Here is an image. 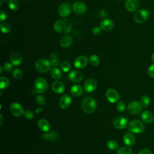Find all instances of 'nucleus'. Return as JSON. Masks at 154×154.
<instances>
[{
	"instance_id": "4",
	"label": "nucleus",
	"mask_w": 154,
	"mask_h": 154,
	"mask_svg": "<svg viewBox=\"0 0 154 154\" xmlns=\"http://www.w3.org/2000/svg\"><path fill=\"white\" fill-rule=\"evenodd\" d=\"M51 63L47 59L42 58L37 61L35 67L37 71L40 73L48 72L51 68Z\"/></svg>"
},
{
	"instance_id": "43",
	"label": "nucleus",
	"mask_w": 154,
	"mask_h": 154,
	"mask_svg": "<svg viewBox=\"0 0 154 154\" xmlns=\"http://www.w3.org/2000/svg\"><path fill=\"white\" fill-rule=\"evenodd\" d=\"M101 32V28L99 26H95L92 29V32L95 35H98Z\"/></svg>"
},
{
	"instance_id": "24",
	"label": "nucleus",
	"mask_w": 154,
	"mask_h": 154,
	"mask_svg": "<svg viewBox=\"0 0 154 154\" xmlns=\"http://www.w3.org/2000/svg\"><path fill=\"white\" fill-rule=\"evenodd\" d=\"M70 93L74 96H79L83 93V89L79 85H73L70 88Z\"/></svg>"
},
{
	"instance_id": "14",
	"label": "nucleus",
	"mask_w": 154,
	"mask_h": 154,
	"mask_svg": "<svg viewBox=\"0 0 154 154\" xmlns=\"http://www.w3.org/2000/svg\"><path fill=\"white\" fill-rule=\"evenodd\" d=\"M73 11L78 14H84L87 10L85 4L82 1H76L73 5Z\"/></svg>"
},
{
	"instance_id": "27",
	"label": "nucleus",
	"mask_w": 154,
	"mask_h": 154,
	"mask_svg": "<svg viewBox=\"0 0 154 154\" xmlns=\"http://www.w3.org/2000/svg\"><path fill=\"white\" fill-rule=\"evenodd\" d=\"M116 154H132V151L128 146H122L117 149Z\"/></svg>"
},
{
	"instance_id": "26",
	"label": "nucleus",
	"mask_w": 154,
	"mask_h": 154,
	"mask_svg": "<svg viewBox=\"0 0 154 154\" xmlns=\"http://www.w3.org/2000/svg\"><path fill=\"white\" fill-rule=\"evenodd\" d=\"M51 75L52 77L55 79H60L62 76L61 70L56 67H54L51 70Z\"/></svg>"
},
{
	"instance_id": "33",
	"label": "nucleus",
	"mask_w": 154,
	"mask_h": 154,
	"mask_svg": "<svg viewBox=\"0 0 154 154\" xmlns=\"http://www.w3.org/2000/svg\"><path fill=\"white\" fill-rule=\"evenodd\" d=\"M8 7L11 10L17 11L19 8V4L17 0H10Z\"/></svg>"
},
{
	"instance_id": "35",
	"label": "nucleus",
	"mask_w": 154,
	"mask_h": 154,
	"mask_svg": "<svg viewBox=\"0 0 154 154\" xmlns=\"http://www.w3.org/2000/svg\"><path fill=\"white\" fill-rule=\"evenodd\" d=\"M61 69L64 72H69L71 69V64L67 61H64L61 63Z\"/></svg>"
},
{
	"instance_id": "21",
	"label": "nucleus",
	"mask_w": 154,
	"mask_h": 154,
	"mask_svg": "<svg viewBox=\"0 0 154 154\" xmlns=\"http://www.w3.org/2000/svg\"><path fill=\"white\" fill-rule=\"evenodd\" d=\"M64 85L61 81H56L52 84V90L57 94H61L64 91Z\"/></svg>"
},
{
	"instance_id": "32",
	"label": "nucleus",
	"mask_w": 154,
	"mask_h": 154,
	"mask_svg": "<svg viewBox=\"0 0 154 154\" xmlns=\"http://www.w3.org/2000/svg\"><path fill=\"white\" fill-rule=\"evenodd\" d=\"M107 147L109 150H114L116 149H117L118 148L119 146V144L118 143L114 140H109L108 143H107Z\"/></svg>"
},
{
	"instance_id": "2",
	"label": "nucleus",
	"mask_w": 154,
	"mask_h": 154,
	"mask_svg": "<svg viewBox=\"0 0 154 154\" xmlns=\"http://www.w3.org/2000/svg\"><path fill=\"white\" fill-rule=\"evenodd\" d=\"M96 102L92 97H85L81 103V109L86 113H92L96 108Z\"/></svg>"
},
{
	"instance_id": "30",
	"label": "nucleus",
	"mask_w": 154,
	"mask_h": 154,
	"mask_svg": "<svg viewBox=\"0 0 154 154\" xmlns=\"http://www.w3.org/2000/svg\"><path fill=\"white\" fill-rule=\"evenodd\" d=\"M57 134L55 132H49V134H43L42 135V138L44 139V140H51V141H54V140H55L57 137Z\"/></svg>"
},
{
	"instance_id": "12",
	"label": "nucleus",
	"mask_w": 154,
	"mask_h": 154,
	"mask_svg": "<svg viewBox=\"0 0 154 154\" xmlns=\"http://www.w3.org/2000/svg\"><path fill=\"white\" fill-rule=\"evenodd\" d=\"M97 87V82L94 79H87L84 83V88L87 93L94 91Z\"/></svg>"
},
{
	"instance_id": "7",
	"label": "nucleus",
	"mask_w": 154,
	"mask_h": 154,
	"mask_svg": "<svg viewBox=\"0 0 154 154\" xmlns=\"http://www.w3.org/2000/svg\"><path fill=\"white\" fill-rule=\"evenodd\" d=\"M128 110L130 114L132 115H137L141 112L142 110V106L138 102L133 100L129 103L128 105Z\"/></svg>"
},
{
	"instance_id": "47",
	"label": "nucleus",
	"mask_w": 154,
	"mask_h": 154,
	"mask_svg": "<svg viewBox=\"0 0 154 154\" xmlns=\"http://www.w3.org/2000/svg\"><path fill=\"white\" fill-rule=\"evenodd\" d=\"M42 110H43L42 108H37V109L35 110V112H36V113H39V112H41Z\"/></svg>"
},
{
	"instance_id": "39",
	"label": "nucleus",
	"mask_w": 154,
	"mask_h": 154,
	"mask_svg": "<svg viewBox=\"0 0 154 154\" xmlns=\"http://www.w3.org/2000/svg\"><path fill=\"white\" fill-rule=\"evenodd\" d=\"M24 117L28 119V120H31L34 117V113L31 111V110H26L23 112Z\"/></svg>"
},
{
	"instance_id": "13",
	"label": "nucleus",
	"mask_w": 154,
	"mask_h": 154,
	"mask_svg": "<svg viewBox=\"0 0 154 154\" xmlns=\"http://www.w3.org/2000/svg\"><path fill=\"white\" fill-rule=\"evenodd\" d=\"M88 61L89 60H88V58L86 56L80 55L74 61L75 67L78 69H82L87 65Z\"/></svg>"
},
{
	"instance_id": "38",
	"label": "nucleus",
	"mask_w": 154,
	"mask_h": 154,
	"mask_svg": "<svg viewBox=\"0 0 154 154\" xmlns=\"http://www.w3.org/2000/svg\"><path fill=\"white\" fill-rule=\"evenodd\" d=\"M22 72L19 69H15L13 71V76L16 79H20L22 77Z\"/></svg>"
},
{
	"instance_id": "19",
	"label": "nucleus",
	"mask_w": 154,
	"mask_h": 154,
	"mask_svg": "<svg viewBox=\"0 0 154 154\" xmlns=\"http://www.w3.org/2000/svg\"><path fill=\"white\" fill-rule=\"evenodd\" d=\"M22 56L18 52H14L10 55V61L13 65L19 66L22 62Z\"/></svg>"
},
{
	"instance_id": "44",
	"label": "nucleus",
	"mask_w": 154,
	"mask_h": 154,
	"mask_svg": "<svg viewBox=\"0 0 154 154\" xmlns=\"http://www.w3.org/2000/svg\"><path fill=\"white\" fill-rule=\"evenodd\" d=\"M138 154H152V151L148 149V148H144L141 149L138 153Z\"/></svg>"
},
{
	"instance_id": "16",
	"label": "nucleus",
	"mask_w": 154,
	"mask_h": 154,
	"mask_svg": "<svg viewBox=\"0 0 154 154\" xmlns=\"http://www.w3.org/2000/svg\"><path fill=\"white\" fill-rule=\"evenodd\" d=\"M126 9L131 12L137 10L140 6L138 0H126L125 4Z\"/></svg>"
},
{
	"instance_id": "46",
	"label": "nucleus",
	"mask_w": 154,
	"mask_h": 154,
	"mask_svg": "<svg viewBox=\"0 0 154 154\" xmlns=\"http://www.w3.org/2000/svg\"><path fill=\"white\" fill-rule=\"evenodd\" d=\"M99 14L102 17H105L107 15V13L105 10H101L99 12Z\"/></svg>"
},
{
	"instance_id": "45",
	"label": "nucleus",
	"mask_w": 154,
	"mask_h": 154,
	"mask_svg": "<svg viewBox=\"0 0 154 154\" xmlns=\"http://www.w3.org/2000/svg\"><path fill=\"white\" fill-rule=\"evenodd\" d=\"M51 63V65L54 67H57L60 65V61L57 58L53 59Z\"/></svg>"
},
{
	"instance_id": "51",
	"label": "nucleus",
	"mask_w": 154,
	"mask_h": 154,
	"mask_svg": "<svg viewBox=\"0 0 154 154\" xmlns=\"http://www.w3.org/2000/svg\"><path fill=\"white\" fill-rule=\"evenodd\" d=\"M4 1H8V0H4Z\"/></svg>"
},
{
	"instance_id": "6",
	"label": "nucleus",
	"mask_w": 154,
	"mask_h": 154,
	"mask_svg": "<svg viewBox=\"0 0 154 154\" xmlns=\"http://www.w3.org/2000/svg\"><path fill=\"white\" fill-rule=\"evenodd\" d=\"M149 13L147 10L140 9L137 11L134 14V20L138 23H144L149 18Z\"/></svg>"
},
{
	"instance_id": "28",
	"label": "nucleus",
	"mask_w": 154,
	"mask_h": 154,
	"mask_svg": "<svg viewBox=\"0 0 154 154\" xmlns=\"http://www.w3.org/2000/svg\"><path fill=\"white\" fill-rule=\"evenodd\" d=\"M10 85L9 79L5 76H1L0 78V88L1 90L7 88Z\"/></svg>"
},
{
	"instance_id": "17",
	"label": "nucleus",
	"mask_w": 154,
	"mask_h": 154,
	"mask_svg": "<svg viewBox=\"0 0 154 154\" xmlns=\"http://www.w3.org/2000/svg\"><path fill=\"white\" fill-rule=\"evenodd\" d=\"M114 27V22L110 19H104L100 23V28L105 31H109Z\"/></svg>"
},
{
	"instance_id": "34",
	"label": "nucleus",
	"mask_w": 154,
	"mask_h": 154,
	"mask_svg": "<svg viewBox=\"0 0 154 154\" xmlns=\"http://www.w3.org/2000/svg\"><path fill=\"white\" fill-rule=\"evenodd\" d=\"M1 31L2 33H9L11 31V26L7 23H1L0 25Z\"/></svg>"
},
{
	"instance_id": "18",
	"label": "nucleus",
	"mask_w": 154,
	"mask_h": 154,
	"mask_svg": "<svg viewBox=\"0 0 154 154\" xmlns=\"http://www.w3.org/2000/svg\"><path fill=\"white\" fill-rule=\"evenodd\" d=\"M71 102H72V99L70 96L67 94H64L61 97L60 100V102H59L60 107L63 109H67L70 106Z\"/></svg>"
},
{
	"instance_id": "8",
	"label": "nucleus",
	"mask_w": 154,
	"mask_h": 154,
	"mask_svg": "<svg viewBox=\"0 0 154 154\" xmlns=\"http://www.w3.org/2000/svg\"><path fill=\"white\" fill-rule=\"evenodd\" d=\"M106 97L110 103H116L119 101L120 99L119 94L113 88H109L106 91Z\"/></svg>"
},
{
	"instance_id": "37",
	"label": "nucleus",
	"mask_w": 154,
	"mask_h": 154,
	"mask_svg": "<svg viewBox=\"0 0 154 154\" xmlns=\"http://www.w3.org/2000/svg\"><path fill=\"white\" fill-rule=\"evenodd\" d=\"M126 109V104L123 100H120L117 104V109L119 112H122Z\"/></svg>"
},
{
	"instance_id": "10",
	"label": "nucleus",
	"mask_w": 154,
	"mask_h": 154,
	"mask_svg": "<svg viewBox=\"0 0 154 154\" xmlns=\"http://www.w3.org/2000/svg\"><path fill=\"white\" fill-rule=\"evenodd\" d=\"M113 125L117 129H124L128 125V119L123 116L117 117L114 120Z\"/></svg>"
},
{
	"instance_id": "25",
	"label": "nucleus",
	"mask_w": 154,
	"mask_h": 154,
	"mask_svg": "<svg viewBox=\"0 0 154 154\" xmlns=\"http://www.w3.org/2000/svg\"><path fill=\"white\" fill-rule=\"evenodd\" d=\"M72 40L70 36H64L60 40V45L63 48H67L72 44Z\"/></svg>"
},
{
	"instance_id": "22",
	"label": "nucleus",
	"mask_w": 154,
	"mask_h": 154,
	"mask_svg": "<svg viewBox=\"0 0 154 154\" xmlns=\"http://www.w3.org/2000/svg\"><path fill=\"white\" fill-rule=\"evenodd\" d=\"M141 118L143 122L146 123H150L154 120L153 114L149 111H144L141 113Z\"/></svg>"
},
{
	"instance_id": "42",
	"label": "nucleus",
	"mask_w": 154,
	"mask_h": 154,
	"mask_svg": "<svg viewBox=\"0 0 154 154\" xmlns=\"http://www.w3.org/2000/svg\"><path fill=\"white\" fill-rule=\"evenodd\" d=\"M7 18V14L5 11L1 10V14H0V21L2 22L4 20H6Z\"/></svg>"
},
{
	"instance_id": "23",
	"label": "nucleus",
	"mask_w": 154,
	"mask_h": 154,
	"mask_svg": "<svg viewBox=\"0 0 154 154\" xmlns=\"http://www.w3.org/2000/svg\"><path fill=\"white\" fill-rule=\"evenodd\" d=\"M38 127L43 132H48L50 129V124L45 119H42L38 122Z\"/></svg>"
},
{
	"instance_id": "11",
	"label": "nucleus",
	"mask_w": 154,
	"mask_h": 154,
	"mask_svg": "<svg viewBox=\"0 0 154 154\" xmlns=\"http://www.w3.org/2000/svg\"><path fill=\"white\" fill-rule=\"evenodd\" d=\"M72 11V7L67 3L61 4L58 9V12L61 17L68 16Z\"/></svg>"
},
{
	"instance_id": "50",
	"label": "nucleus",
	"mask_w": 154,
	"mask_h": 154,
	"mask_svg": "<svg viewBox=\"0 0 154 154\" xmlns=\"http://www.w3.org/2000/svg\"><path fill=\"white\" fill-rule=\"evenodd\" d=\"M1 125H2V122H3V118H2V115L1 114Z\"/></svg>"
},
{
	"instance_id": "29",
	"label": "nucleus",
	"mask_w": 154,
	"mask_h": 154,
	"mask_svg": "<svg viewBox=\"0 0 154 154\" xmlns=\"http://www.w3.org/2000/svg\"><path fill=\"white\" fill-rule=\"evenodd\" d=\"M150 102V97L147 95L143 96L140 99V104L143 108L147 107Z\"/></svg>"
},
{
	"instance_id": "9",
	"label": "nucleus",
	"mask_w": 154,
	"mask_h": 154,
	"mask_svg": "<svg viewBox=\"0 0 154 154\" xmlns=\"http://www.w3.org/2000/svg\"><path fill=\"white\" fill-rule=\"evenodd\" d=\"M10 110L11 113L16 117H20L23 114V109L22 106L19 103L13 102L10 106Z\"/></svg>"
},
{
	"instance_id": "3",
	"label": "nucleus",
	"mask_w": 154,
	"mask_h": 154,
	"mask_svg": "<svg viewBox=\"0 0 154 154\" xmlns=\"http://www.w3.org/2000/svg\"><path fill=\"white\" fill-rule=\"evenodd\" d=\"M144 128L143 123L139 120H133L128 125L129 131L134 134L141 133L144 131Z\"/></svg>"
},
{
	"instance_id": "1",
	"label": "nucleus",
	"mask_w": 154,
	"mask_h": 154,
	"mask_svg": "<svg viewBox=\"0 0 154 154\" xmlns=\"http://www.w3.org/2000/svg\"><path fill=\"white\" fill-rule=\"evenodd\" d=\"M72 28V24L70 20L62 19L56 21L54 25V29L57 32L61 34H67L70 32Z\"/></svg>"
},
{
	"instance_id": "36",
	"label": "nucleus",
	"mask_w": 154,
	"mask_h": 154,
	"mask_svg": "<svg viewBox=\"0 0 154 154\" xmlns=\"http://www.w3.org/2000/svg\"><path fill=\"white\" fill-rule=\"evenodd\" d=\"M36 102L40 106H45L46 105V99L42 95H37L35 98Z\"/></svg>"
},
{
	"instance_id": "20",
	"label": "nucleus",
	"mask_w": 154,
	"mask_h": 154,
	"mask_svg": "<svg viewBox=\"0 0 154 154\" xmlns=\"http://www.w3.org/2000/svg\"><path fill=\"white\" fill-rule=\"evenodd\" d=\"M123 142L128 146H132L135 144L136 139L135 136L131 133H126L123 137Z\"/></svg>"
},
{
	"instance_id": "49",
	"label": "nucleus",
	"mask_w": 154,
	"mask_h": 154,
	"mask_svg": "<svg viewBox=\"0 0 154 154\" xmlns=\"http://www.w3.org/2000/svg\"><path fill=\"white\" fill-rule=\"evenodd\" d=\"M2 69H2V66H0V73H2Z\"/></svg>"
},
{
	"instance_id": "31",
	"label": "nucleus",
	"mask_w": 154,
	"mask_h": 154,
	"mask_svg": "<svg viewBox=\"0 0 154 154\" xmlns=\"http://www.w3.org/2000/svg\"><path fill=\"white\" fill-rule=\"evenodd\" d=\"M90 63L93 66H97L100 63L99 58L96 55H91L89 58Z\"/></svg>"
},
{
	"instance_id": "52",
	"label": "nucleus",
	"mask_w": 154,
	"mask_h": 154,
	"mask_svg": "<svg viewBox=\"0 0 154 154\" xmlns=\"http://www.w3.org/2000/svg\"><path fill=\"white\" fill-rule=\"evenodd\" d=\"M118 1H120V0H118Z\"/></svg>"
},
{
	"instance_id": "48",
	"label": "nucleus",
	"mask_w": 154,
	"mask_h": 154,
	"mask_svg": "<svg viewBox=\"0 0 154 154\" xmlns=\"http://www.w3.org/2000/svg\"><path fill=\"white\" fill-rule=\"evenodd\" d=\"M151 58H152V60L154 62V52L152 54V55H151Z\"/></svg>"
},
{
	"instance_id": "15",
	"label": "nucleus",
	"mask_w": 154,
	"mask_h": 154,
	"mask_svg": "<svg viewBox=\"0 0 154 154\" xmlns=\"http://www.w3.org/2000/svg\"><path fill=\"white\" fill-rule=\"evenodd\" d=\"M68 78L73 82H79L83 79V74L79 70H72L69 73Z\"/></svg>"
},
{
	"instance_id": "41",
	"label": "nucleus",
	"mask_w": 154,
	"mask_h": 154,
	"mask_svg": "<svg viewBox=\"0 0 154 154\" xmlns=\"http://www.w3.org/2000/svg\"><path fill=\"white\" fill-rule=\"evenodd\" d=\"M148 75L152 78H154V63L151 64L147 70Z\"/></svg>"
},
{
	"instance_id": "40",
	"label": "nucleus",
	"mask_w": 154,
	"mask_h": 154,
	"mask_svg": "<svg viewBox=\"0 0 154 154\" xmlns=\"http://www.w3.org/2000/svg\"><path fill=\"white\" fill-rule=\"evenodd\" d=\"M3 69L4 70L7 72H10L12 69H13V64L11 63H5L4 66H3Z\"/></svg>"
},
{
	"instance_id": "5",
	"label": "nucleus",
	"mask_w": 154,
	"mask_h": 154,
	"mask_svg": "<svg viewBox=\"0 0 154 154\" xmlns=\"http://www.w3.org/2000/svg\"><path fill=\"white\" fill-rule=\"evenodd\" d=\"M48 88L46 81L43 78H37L34 82V90L37 93H45Z\"/></svg>"
}]
</instances>
